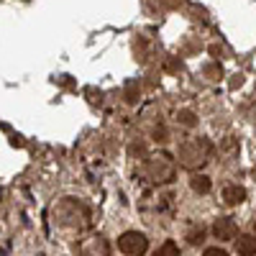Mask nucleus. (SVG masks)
<instances>
[{"instance_id":"obj_11","label":"nucleus","mask_w":256,"mask_h":256,"mask_svg":"<svg viewBox=\"0 0 256 256\" xmlns=\"http://www.w3.org/2000/svg\"><path fill=\"white\" fill-rule=\"evenodd\" d=\"M202 236H205V230H202V228H195V230H190V236H187V238H190V244H200Z\"/></svg>"},{"instance_id":"obj_1","label":"nucleus","mask_w":256,"mask_h":256,"mask_svg":"<svg viewBox=\"0 0 256 256\" xmlns=\"http://www.w3.org/2000/svg\"><path fill=\"white\" fill-rule=\"evenodd\" d=\"M210 154H212V144L208 138H202V136L200 138H190V141H184L180 146V164L184 169H198V166H202L210 159Z\"/></svg>"},{"instance_id":"obj_12","label":"nucleus","mask_w":256,"mask_h":256,"mask_svg":"<svg viewBox=\"0 0 256 256\" xmlns=\"http://www.w3.org/2000/svg\"><path fill=\"white\" fill-rule=\"evenodd\" d=\"M202 256H228V251H223V248H218V246H210V248L202 251Z\"/></svg>"},{"instance_id":"obj_13","label":"nucleus","mask_w":256,"mask_h":256,"mask_svg":"<svg viewBox=\"0 0 256 256\" xmlns=\"http://www.w3.org/2000/svg\"><path fill=\"white\" fill-rule=\"evenodd\" d=\"M254 230H256V226H254Z\"/></svg>"},{"instance_id":"obj_6","label":"nucleus","mask_w":256,"mask_h":256,"mask_svg":"<svg viewBox=\"0 0 256 256\" xmlns=\"http://www.w3.org/2000/svg\"><path fill=\"white\" fill-rule=\"evenodd\" d=\"M223 200H226L228 205H238V202L246 200V190H244L241 184H228V187L223 190Z\"/></svg>"},{"instance_id":"obj_9","label":"nucleus","mask_w":256,"mask_h":256,"mask_svg":"<svg viewBox=\"0 0 256 256\" xmlns=\"http://www.w3.org/2000/svg\"><path fill=\"white\" fill-rule=\"evenodd\" d=\"M154 256H180V246H177L174 241H164L162 248H159Z\"/></svg>"},{"instance_id":"obj_3","label":"nucleus","mask_w":256,"mask_h":256,"mask_svg":"<svg viewBox=\"0 0 256 256\" xmlns=\"http://www.w3.org/2000/svg\"><path fill=\"white\" fill-rule=\"evenodd\" d=\"M118 248L123 254H128V256H141V254H146L148 241H146L144 233H138V230H126L123 236L118 238Z\"/></svg>"},{"instance_id":"obj_7","label":"nucleus","mask_w":256,"mask_h":256,"mask_svg":"<svg viewBox=\"0 0 256 256\" xmlns=\"http://www.w3.org/2000/svg\"><path fill=\"white\" fill-rule=\"evenodd\" d=\"M236 248H238V256H254L256 254V238L254 236H241Z\"/></svg>"},{"instance_id":"obj_4","label":"nucleus","mask_w":256,"mask_h":256,"mask_svg":"<svg viewBox=\"0 0 256 256\" xmlns=\"http://www.w3.org/2000/svg\"><path fill=\"white\" fill-rule=\"evenodd\" d=\"M212 233H216L220 241H230V238L238 236V226L233 218H218L216 226H212Z\"/></svg>"},{"instance_id":"obj_10","label":"nucleus","mask_w":256,"mask_h":256,"mask_svg":"<svg viewBox=\"0 0 256 256\" xmlns=\"http://www.w3.org/2000/svg\"><path fill=\"white\" fill-rule=\"evenodd\" d=\"M177 118H180L182 126H195V113H190V110H182Z\"/></svg>"},{"instance_id":"obj_5","label":"nucleus","mask_w":256,"mask_h":256,"mask_svg":"<svg viewBox=\"0 0 256 256\" xmlns=\"http://www.w3.org/2000/svg\"><path fill=\"white\" fill-rule=\"evenodd\" d=\"M82 254L84 256H108L110 248H108V244H105V238H90L82 246Z\"/></svg>"},{"instance_id":"obj_8","label":"nucleus","mask_w":256,"mask_h":256,"mask_svg":"<svg viewBox=\"0 0 256 256\" xmlns=\"http://www.w3.org/2000/svg\"><path fill=\"white\" fill-rule=\"evenodd\" d=\"M190 184H192V190H195V192H200V195H208V192H210V180L205 174H195V177L190 180Z\"/></svg>"},{"instance_id":"obj_2","label":"nucleus","mask_w":256,"mask_h":256,"mask_svg":"<svg viewBox=\"0 0 256 256\" xmlns=\"http://www.w3.org/2000/svg\"><path fill=\"white\" fill-rule=\"evenodd\" d=\"M146 174L154 182H172L174 180V159L169 154H156L146 162Z\"/></svg>"}]
</instances>
